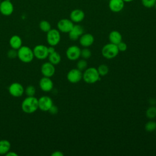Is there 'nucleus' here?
Listing matches in <instances>:
<instances>
[{"label": "nucleus", "instance_id": "obj_1", "mask_svg": "<svg viewBox=\"0 0 156 156\" xmlns=\"http://www.w3.org/2000/svg\"><path fill=\"white\" fill-rule=\"evenodd\" d=\"M21 108L23 111L28 114L35 112L38 108V99L34 96H27L22 102Z\"/></svg>", "mask_w": 156, "mask_h": 156}, {"label": "nucleus", "instance_id": "obj_2", "mask_svg": "<svg viewBox=\"0 0 156 156\" xmlns=\"http://www.w3.org/2000/svg\"><path fill=\"white\" fill-rule=\"evenodd\" d=\"M82 79L87 83L93 84L100 80V75L98 73L97 68L90 67L85 69L83 73Z\"/></svg>", "mask_w": 156, "mask_h": 156}, {"label": "nucleus", "instance_id": "obj_3", "mask_svg": "<svg viewBox=\"0 0 156 156\" xmlns=\"http://www.w3.org/2000/svg\"><path fill=\"white\" fill-rule=\"evenodd\" d=\"M17 57L21 62L29 63L34 58L33 49L27 46H21L17 51Z\"/></svg>", "mask_w": 156, "mask_h": 156}, {"label": "nucleus", "instance_id": "obj_4", "mask_svg": "<svg viewBox=\"0 0 156 156\" xmlns=\"http://www.w3.org/2000/svg\"><path fill=\"white\" fill-rule=\"evenodd\" d=\"M119 52L117 45L112 43H109L104 45L101 50L102 56L107 59H112L116 57Z\"/></svg>", "mask_w": 156, "mask_h": 156}, {"label": "nucleus", "instance_id": "obj_5", "mask_svg": "<svg viewBox=\"0 0 156 156\" xmlns=\"http://www.w3.org/2000/svg\"><path fill=\"white\" fill-rule=\"evenodd\" d=\"M61 39L60 31L56 29H51L47 32L46 40L50 46H55L57 45Z\"/></svg>", "mask_w": 156, "mask_h": 156}, {"label": "nucleus", "instance_id": "obj_6", "mask_svg": "<svg viewBox=\"0 0 156 156\" xmlns=\"http://www.w3.org/2000/svg\"><path fill=\"white\" fill-rule=\"evenodd\" d=\"M34 57L39 60H44L48 57V47L43 44H38L33 49Z\"/></svg>", "mask_w": 156, "mask_h": 156}, {"label": "nucleus", "instance_id": "obj_7", "mask_svg": "<svg viewBox=\"0 0 156 156\" xmlns=\"http://www.w3.org/2000/svg\"><path fill=\"white\" fill-rule=\"evenodd\" d=\"M83 73L77 68H73L68 71L66 75L68 80L72 83H76L82 79Z\"/></svg>", "mask_w": 156, "mask_h": 156}, {"label": "nucleus", "instance_id": "obj_8", "mask_svg": "<svg viewBox=\"0 0 156 156\" xmlns=\"http://www.w3.org/2000/svg\"><path fill=\"white\" fill-rule=\"evenodd\" d=\"M14 10L13 4L10 0H3L0 4V13L4 16L11 15Z\"/></svg>", "mask_w": 156, "mask_h": 156}, {"label": "nucleus", "instance_id": "obj_9", "mask_svg": "<svg viewBox=\"0 0 156 156\" xmlns=\"http://www.w3.org/2000/svg\"><path fill=\"white\" fill-rule=\"evenodd\" d=\"M74 26L73 22L70 19L63 18L57 23V29L63 33H68Z\"/></svg>", "mask_w": 156, "mask_h": 156}, {"label": "nucleus", "instance_id": "obj_10", "mask_svg": "<svg viewBox=\"0 0 156 156\" xmlns=\"http://www.w3.org/2000/svg\"><path fill=\"white\" fill-rule=\"evenodd\" d=\"M9 92L12 96L18 98L23 94L24 89L21 83L18 82H13L9 87Z\"/></svg>", "mask_w": 156, "mask_h": 156}, {"label": "nucleus", "instance_id": "obj_11", "mask_svg": "<svg viewBox=\"0 0 156 156\" xmlns=\"http://www.w3.org/2000/svg\"><path fill=\"white\" fill-rule=\"evenodd\" d=\"M81 50L77 46L73 45L68 48L66 51V55L69 60L74 61L80 57Z\"/></svg>", "mask_w": 156, "mask_h": 156}, {"label": "nucleus", "instance_id": "obj_12", "mask_svg": "<svg viewBox=\"0 0 156 156\" xmlns=\"http://www.w3.org/2000/svg\"><path fill=\"white\" fill-rule=\"evenodd\" d=\"M38 108L44 112L48 111L53 105L52 99L48 96H43L40 97L39 99H38Z\"/></svg>", "mask_w": 156, "mask_h": 156}, {"label": "nucleus", "instance_id": "obj_13", "mask_svg": "<svg viewBox=\"0 0 156 156\" xmlns=\"http://www.w3.org/2000/svg\"><path fill=\"white\" fill-rule=\"evenodd\" d=\"M84 30L82 26L79 24H74L72 29L68 32V37L71 40H77L83 34Z\"/></svg>", "mask_w": 156, "mask_h": 156}, {"label": "nucleus", "instance_id": "obj_14", "mask_svg": "<svg viewBox=\"0 0 156 156\" xmlns=\"http://www.w3.org/2000/svg\"><path fill=\"white\" fill-rule=\"evenodd\" d=\"M55 72V68L53 64L48 62L44 63L41 66V73L43 76L51 77L54 76Z\"/></svg>", "mask_w": 156, "mask_h": 156}, {"label": "nucleus", "instance_id": "obj_15", "mask_svg": "<svg viewBox=\"0 0 156 156\" xmlns=\"http://www.w3.org/2000/svg\"><path fill=\"white\" fill-rule=\"evenodd\" d=\"M39 86L43 91L48 92L53 88L54 83L50 77L43 76L39 81Z\"/></svg>", "mask_w": 156, "mask_h": 156}, {"label": "nucleus", "instance_id": "obj_16", "mask_svg": "<svg viewBox=\"0 0 156 156\" xmlns=\"http://www.w3.org/2000/svg\"><path fill=\"white\" fill-rule=\"evenodd\" d=\"M85 15L82 10L76 9L71 11L69 15L70 20L76 23H79L82 21L85 18Z\"/></svg>", "mask_w": 156, "mask_h": 156}, {"label": "nucleus", "instance_id": "obj_17", "mask_svg": "<svg viewBox=\"0 0 156 156\" xmlns=\"http://www.w3.org/2000/svg\"><path fill=\"white\" fill-rule=\"evenodd\" d=\"M79 40L80 45L84 48H88L91 46L94 41L93 35L90 33L83 34L80 37Z\"/></svg>", "mask_w": 156, "mask_h": 156}, {"label": "nucleus", "instance_id": "obj_18", "mask_svg": "<svg viewBox=\"0 0 156 156\" xmlns=\"http://www.w3.org/2000/svg\"><path fill=\"white\" fill-rule=\"evenodd\" d=\"M110 10L115 13H118L122 10L124 7V2L123 0H110L108 2Z\"/></svg>", "mask_w": 156, "mask_h": 156}, {"label": "nucleus", "instance_id": "obj_19", "mask_svg": "<svg viewBox=\"0 0 156 156\" xmlns=\"http://www.w3.org/2000/svg\"><path fill=\"white\" fill-rule=\"evenodd\" d=\"M108 40L110 43L117 45L122 41V35L118 30H112L108 35Z\"/></svg>", "mask_w": 156, "mask_h": 156}, {"label": "nucleus", "instance_id": "obj_20", "mask_svg": "<svg viewBox=\"0 0 156 156\" xmlns=\"http://www.w3.org/2000/svg\"><path fill=\"white\" fill-rule=\"evenodd\" d=\"M9 44L12 49L18 50L22 46V40L20 36L14 35L10 38Z\"/></svg>", "mask_w": 156, "mask_h": 156}, {"label": "nucleus", "instance_id": "obj_21", "mask_svg": "<svg viewBox=\"0 0 156 156\" xmlns=\"http://www.w3.org/2000/svg\"><path fill=\"white\" fill-rule=\"evenodd\" d=\"M10 143L8 140H0V155H5L10 151Z\"/></svg>", "mask_w": 156, "mask_h": 156}, {"label": "nucleus", "instance_id": "obj_22", "mask_svg": "<svg viewBox=\"0 0 156 156\" xmlns=\"http://www.w3.org/2000/svg\"><path fill=\"white\" fill-rule=\"evenodd\" d=\"M48 57L49 62L54 65H58L61 62V56L60 54L57 51H54V52L49 54Z\"/></svg>", "mask_w": 156, "mask_h": 156}, {"label": "nucleus", "instance_id": "obj_23", "mask_svg": "<svg viewBox=\"0 0 156 156\" xmlns=\"http://www.w3.org/2000/svg\"><path fill=\"white\" fill-rule=\"evenodd\" d=\"M39 27L41 31L47 33L51 29V25L49 21L46 20H42L39 23Z\"/></svg>", "mask_w": 156, "mask_h": 156}, {"label": "nucleus", "instance_id": "obj_24", "mask_svg": "<svg viewBox=\"0 0 156 156\" xmlns=\"http://www.w3.org/2000/svg\"><path fill=\"white\" fill-rule=\"evenodd\" d=\"M146 116L149 119H154L156 117V107L151 106L146 112Z\"/></svg>", "mask_w": 156, "mask_h": 156}, {"label": "nucleus", "instance_id": "obj_25", "mask_svg": "<svg viewBox=\"0 0 156 156\" xmlns=\"http://www.w3.org/2000/svg\"><path fill=\"white\" fill-rule=\"evenodd\" d=\"M97 70H98V73L99 74L100 76H104L108 74V73L109 71V68L106 65L101 64L98 67Z\"/></svg>", "mask_w": 156, "mask_h": 156}, {"label": "nucleus", "instance_id": "obj_26", "mask_svg": "<svg viewBox=\"0 0 156 156\" xmlns=\"http://www.w3.org/2000/svg\"><path fill=\"white\" fill-rule=\"evenodd\" d=\"M144 129L146 132H152L156 129V122L154 121H149L147 122L144 126Z\"/></svg>", "mask_w": 156, "mask_h": 156}, {"label": "nucleus", "instance_id": "obj_27", "mask_svg": "<svg viewBox=\"0 0 156 156\" xmlns=\"http://www.w3.org/2000/svg\"><path fill=\"white\" fill-rule=\"evenodd\" d=\"M91 56V51L87 48H85L81 50L80 57L83 59H88Z\"/></svg>", "mask_w": 156, "mask_h": 156}, {"label": "nucleus", "instance_id": "obj_28", "mask_svg": "<svg viewBox=\"0 0 156 156\" xmlns=\"http://www.w3.org/2000/svg\"><path fill=\"white\" fill-rule=\"evenodd\" d=\"M87 68V62L85 59H80L77 63V68L80 71L84 70Z\"/></svg>", "mask_w": 156, "mask_h": 156}, {"label": "nucleus", "instance_id": "obj_29", "mask_svg": "<svg viewBox=\"0 0 156 156\" xmlns=\"http://www.w3.org/2000/svg\"><path fill=\"white\" fill-rule=\"evenodd\" d=\"M141 1L143 5L146 8H148V9L154 7L156 2V0H141Z\"/></svg>", "mask_w": 156, "mask_h": 156}, {"label": "nucleus", "instance_id": "obj_30", "mask_svg": "<svg viewBox=\"0 0 156 156\" xmlns=\"http://www.w3.org/2000/svg\"><path fill=\"white\" fill-rule=\"evenodd\" d=\"M35 88L33 85H29L25 89V93L27 96H34L35 94Z\"/></svg>", "mask_w": 156, "mask_h": 156}, {"label": "nucleus", "instance_id": "obj_31", "mask_svg": "<svg viewBox=\"0 0 156 156\" xmlns=\"http://www.w3.org/2000/svg\"><path fill=\"white\" fill-rule=\"evenodd\" d=\"M117 47H118L119 51H121V52L126 51L127 48V46L126 43L124 42H122V41H121L119 43H118L117 44Z\"/></svg>", "mask_w": 156, "mask_h": 156}, {"label": "nucleus", "instance_id": "obj_32", "mask_svg": "<svg viewBox=\"0 0 156 156\" xmlns=\"http://www.w3.org/2000/svg\"><path fill=\"white\" fill-rule=\"evenodd\" d=\"M7 56L10 58H14L15 57H17V51H16V49L12 48V49L8 51Z\"/></svg>", "mask_w": 156, "mask_h": 156}, {"label": "nucleus", "instance_id": "obj_33", "mask_svg": "<svg viewBox=\"0 0 156 156\" xmlns=\"http://www.w3.org/2000/svg\"><path fill=\"white\" fill-rule=\"evenodd\" d=\"M48 112L52 115H55L58 113V108L57 106L54 105V104L51 106V107L49 109Z\"/></svg>", "mask_w": 156, "mask_h": 156}, {"label": "nucleus", "instance_id": "obj_34", "mask_svg": "<svg viewBox=\"0 0 156 156\" xmlns=\"http://www.w3.org/2000/svg\"><path fill=\"white\" fill-rule=\"evenodd\" d=\"M51 155L52 156H63V154L60 151H54L53 153H52Z\"/></svg>", "mask_w": 156, "mask_h": 156}, {"label": "nucleus", "instance_id": "obj_35", "mask_svg": "<svg viewBox=\"0 0 156 156\" xmlns=\"http://www.w3.org/2000/svg\"><path fill=\"white\" fill-rule=\"evenodd\" d=\"M48 50L49 54H51V53L54 52V51H55V50L54 49V46H50L49 47H48Z\"/></svg>", "mask_w": 156, "mask_h": 156}, {"label": "nucleus", "instance_id": "obj_36", "mask_svg": "<svg viewBox=\"0 0 156 156\" xmlns=\"http://www.w3.org/2000/svg\"><path fill=\"white\" fill-rule=\"evenodd\" d=\"M5 155L7 156H18V154L12 151H10Z\"/></svg>", "mask_w": 156, "mask_h": 156}, {"label": "nucleus", "instance_id": "obj_37", "mask_svg": "<svg viewBox=\"0 0 156 156\" xmlns=\"http://www.w3.org/2000/svg\"><path fill=\"white\" fill-rule=\"evenodd\" d=\"M123 1H124V2H131V1H132L133 0H123Z\"/></svg>", "mask_w": 156, "mask_h": 156}, {"label": "nucleus", "instance_id": "obj_38", "mask_svg": "<svg viewBox=\"0 0 156 156\" xmlns=\"http://www.w3.org/2000/svg\"><path fill=\"white\" fill-rule=\"evenodd\" d=\"M154 7H155V9H156V2H155V5H154Z\"/></svg>", "mask_w": 156, "mask_h": 156}, {"label": "nucleus", "instance_id": "obj_39", "mask_svg": "<svg viewBox=\"0 0 156 156\" xmlns=\"http://www.w3.org/2000/svg\"><path fill=\"white\" fill-rule=\"evenodd\" d=\"M1 0H0V4H1Z\"/></svg>", "mask_w": 156, "mask_h": 156}, {"label": "nucleus", "instance_id": "obj_40", "mask_svg": "<svg viewBox=\"0 0 156 156\" xmlns=\"http://www.w3.org/2000/svg\"><path fill=\"white\" fill-rule=\"evenodd\" d=\"M155 133H156V129H155Z\"/></svg>", "mask_w": 156, "mask_h": 156}]
</instances>
